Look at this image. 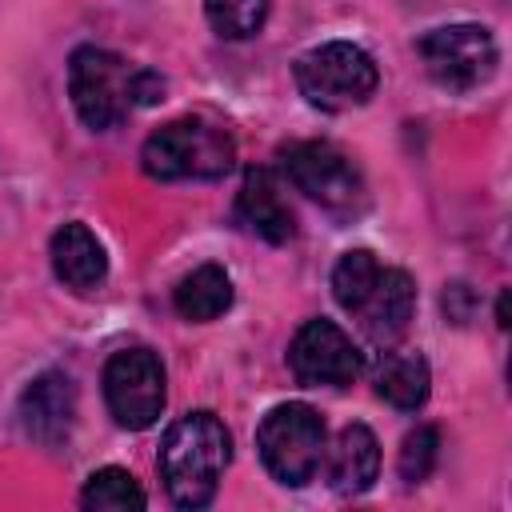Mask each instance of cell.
<instances>
[{
    "instance_id": "obj_18",
    "label": "cell",
    "mask_w": 512,
    "mask_h": 512,
    "mask_svg": "<svg viewBox=\"0 0 512 512\" xmlns=\"http://www.w3.org/2000/svg\"><path fill=\"white\" fill-rule=\"evenodd\" d=\"M380 268H384V264H380L368 248L344 252V256L336 260V268H332V296H336V304H340L344 312H356V308L368 300L372 284L380 280Z\"/></svg>"
},
{
    "instance_id": "obj_12",
    "label": "cell",
    "mask_w": 512,
    "mask_h": 512,
    "mask_svg": "<svg viewBox=\"0 0 512 512\" xmlns=\"http://www.w3.org/2000/svg\"><path fill=\"white\" fill-rule=\"evenodd\" d=\"M236 224L268 244H284L296 232L292 204L284 200V188L272 168H248L244 184L236 192Z\"/></svg>"
},
{
    "instance_id": "obj_9",
    "label": "cell",
    "mask_w": 512,
    "mask_h": 512,
    "mask_svg": "<svg viewBox=\"0 0 512 512\" xmlns=\"http://www.w3.org/2000/svg\"><path fill=\"white\" fill-rule=\"evenodd\" d=\"M288 368L304 388H344L364 372V356L332 320H308L288 344Z\"/></svg>"
},
{
    "instance_id": "obj_2",
    "label": "cell",
    "mask_w": 512,
    "mask_h": 512,
    "mask_svg": "<svg viewBox=\"0 0 512 512\" xmlns=\"http://www.w3.org/2000/svg\"><path fill=\"white\" fill-rule=\"evenodd\" d=\"M232 460V436L212 412L180 416L160 440V480L176 508H204Z\"/></svg>"
},
{
    "instance_id": "obj_3",
    "label": "cell",
    "mask_w": 512,
    "mask_h": 512,
    "mask_svg": "<svg viewBox=\"0 0 512 512\" xmlns=\"http://www.w3.org/2000/svg\"><path fill=\"white\" fill-rule=\"evenodd\" d=\"M232 160V136L200 116H180L156 128L140 148V164L152 180H216L232 168Z\"/></svg>"
},
{
    "instance_id": "obj_14",
    "label": "cell",
    "mask_w": 512,
    "mask_h": 512,
    "mask_svg": "<svg viewBox=\"0 0 512 512\" xmlns=\"http://www.w3.org/2000/svg\"><path fill=\"white\" fill-rule=\"evenodd\" d=\"M52 272L60 284H68L72 292H96L108 276V256L104 244L92 236V228L84 224H64L52 236Z\"/></svg>"
},
{
    "instance_id": "obj_1",
    "label": "cell",
    "mask_w": 512,
    "mask_h": 512,
    "mask_svg": "<svg viewBox=\"0 0 512 512\" xmlns=\"http://www.w3.org/2000/svg\"><path fill=\"white\" fill-rule=\"evenodd\" d=\"M68 96L88 128L108 132L124 124L136 108L164 100V80L148 68L128 64L108 48L84 44L68 60Z\"/></svg>"
},
{
    "instance_id": "obj_17",
    "label": "cell",
    "mask_w": 512,
    "mask_h": 512,
    "mask_svg": "<svg viewBox=\"0 0 512 512\" xmlns=\"http://www.w3.org/2000/svg\"><path fill=\"white\" fill-rule=\"evenodd\" d=\"M80 504L88 512H128V508H144L148 496L144 488L132 480V472L124 468H96L80 492Z\"/></svg>"
},
{
    "instance_id": "obj_10",
    "label": "cell",
    "mask_w": 512,
    "mask_h": 512,
    "mask_svg": "<svg viewBox=\"0 0 512 512\" xmlns=\"http://www.w3.org/2000/svg\"><path fill=\"white\" fill-rule=\"evenodd\" d=\"M20 424L28 440L44 448H60L72 436L76 424V388L64 372H44L36 376L24 396H20Z\"/></svg>"
},
{
    "instance_id": "obj_4",
    "label": "cell",
    "mask_w": 512,
    "mask_h": 512,
    "mask_svg": "<svg viewBox=\"0 0 512 512\" xmlns=\"http://www.w3.org/2000/svg\"><path fill=\"white\" fill-rule=\"evenodd\" d=\"M380 84L376 60L348 40H328L296 60V88L320 112H348L372 100Z\"/></svg>"
},
{
    "instance_id": "obj_16",
    "label": "cell",
    "mask_w": 512,
    "mask_h": 512,
    "mask_svg": "<svg viewBox=\"0 0 512 512\" xmlns=\"http://www.w3.org/2000/svg\"><path fill=\"white\" fill-rule=\"evenodd\" d=\"M172 300H176V312L184 320L204 324V320H216V316L228 312V304H232V280H228V272L220 264H200V268H192L176 284V296Z\"/></svg>"
},
{
    "instance_id": "obj_7",
    "label": "cell",
    "mask_w": 512,
    "mask_h": 512,
    "mask_svg": "<svg viewBox=\"0 0 512 512\" xmlns=\"http://www.w3.org/2000/svg\"><path fill=\"white\" fill-rule=\"evenodd\" d=\"M164 364L152 348H120L104 364V400L120 428H152L164 412Z\"/></svg>"
},
{
    "instance_id": "obj_21",
    "label": "cell",
    "mask_w": 512,
    "mask_h": 512,
    "mask_svg": "<svg viewBox=\"0 0 512 512\" xmlns=\"http://www.w3.org/2000/svg\"><path fill=\"white\" fill-rule=\"evenodd\" d=\"M444 312H448L456 324L468 320V312H472V292H468V284H448V292H444Z\"/></svg>"
},
{
    "instance_id": "obj_11",
    "label": "cell",
    "mask_w": 512,
    "mask_h": 512,
    "mask_svg": "<svg viewBox=\"0 0 512 512\" xmlns=\"http://www.w3.org/2000/svg\"><path fill=\"white\" fill-rule=\"evenodd\" d=\"M412 312H416V284L404 268H380V280L372 284L368 300L352 312L364 328V336L376 344V348H392L408 324H412Z\"/></svg>"
},
{
    "instance_id": "obj_8",
    "label": "cell",
    "mask_w": 512,
    "mask_h": 512,
    "mask_svg": "<svg viewBox=\"0 0 512 512\" xmlns=\"http://www.w3.org/2000/svg\"><path fill=\"white\" fill-rule=\"evenodd\" d=\"M420 60L440 88L468 92L496 72V40L480 24H444L420 40Z\"/></svg>"
},
{
    "instance_id": "obj_6",
    "label": "cell",
    "mask_w": 512,
    "mask_h": 512,
    "mask_svg": "<svg viewBox=\"0 0 512 512\" xmlns=\"http://www.w3.org/2000/svg\"><path fill=\"white\" fill-rule=\"evenodd\" d=\"M280 168L292 188H300L308 200L332 212H356L364 204V176L328 140H296L280 152Z\"/></svg>"
},
{
    "instance_id": "obj_15",
    "label": "cell",
    "mask_w": 512,
    "mask_h": 512,
    "mask_svg": "<svg viewBox=\"0 0 512 512\" xmlns=\"http://www.w3.org/2000/svg\"><path fill=\"white\" fill-rule=\"evenodd\" d=\"M428 384H432V372H428V360L424 356L384 348V360L376 368V392H380V400H388L400 412H416L428 400Z\"/></svg>"
},
{
    "instance_id": "obj_5",
    "label": "cell",
    "mask_w": 512,
    "mask_h": 512,
    "mask_svg": "<svg viewBox=\"0 0 512 512\" xmlns=\"http://www.w3.org/2000/svg\"><path fill=\"white\" fill-rule=\"evenodd\" d=\"M256 448L280 484L300 488L324 464V420L312 404H276L256 428Z\"/></svg>"
},
{
    "instance_id": "obj_20",
    "label": "cell",
    "mask_w": 512,
    "mask_h": 512,
    "mask_svg": "<svg viewBox=\"0 0 512 512\" xmlns=\"http://www.w3.org/2000/svg\"><path fill=\"white\" fill-rule=\"evenodd\" d=\"M436 456H440V436H436V428L420 424L416 432H408L404 444H400V460H396L404 484H420V480H428V472L436 468Z\"/></svg>"
},
{
    "instance_id": "obj_13",
    "label": "cell",
    "mask_w": 512,
    "mask_h": 512,
    "mask_svg": "<svg viewBox=\"0 0 512 512\" xmlns=\"http://www.w3.org/2000/svg\"><path fill=\"white\" fill-rule=\"evenodd\" d=\"M376 472H380V444L364 424L340 428L336 444L324 448V476L340 496H360L364 488H372Z\"/></svg>"
},
{
    "instance_id": "obj_19",
    "label": "cell",
    "mask_w": 512,
    "mask_h": 512,
    "mask_svg": "<svg viewBox=\"0 0 512 512\" xmlns=\"http://www.w3.org/2000/svg\"><path fill=\"white\" fill-rule=\"evenodd\" d=\"M204 12H208V24L216 28V36L248 40L264 28L268 0H204Z\"/></svg>"
}]
</instances>
